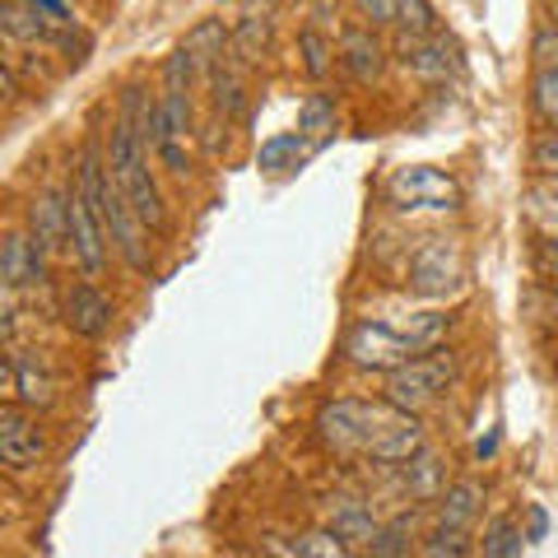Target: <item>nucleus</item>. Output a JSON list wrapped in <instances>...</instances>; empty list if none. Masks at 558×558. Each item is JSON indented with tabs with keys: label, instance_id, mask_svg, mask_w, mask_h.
Wrapping results in <instances>:
<instances>
[{
	"label": "nucleus",
	"instance_id": "obj_37",
	"mask_svg": "<svg viewBox=\"0 0 558 558\" xmlns=\"http://www.w3.org/2000/svg\"><path fill=\"white\" fill-rule=\"evenodd\" d=\"M545 531H549V517H545V508H531V526H526V539H545Z\"/></svg>",
	"mask_w": 558,
	"mask_h": 558
},
{
	"label": "nucleus",
	"instance_id": "obj_9",
	"mask_svg": "<svg viewBox=\"0 0 558 558\" xmlns=\"http://www.w3.org/2000/svg\"><path fill=\"white\" fill-rule=\"evenodd\" d=\"M396 65L418 84H447L461 75V47L447 33H428V38L396 33Z\"/></svg>",
	"mask_w": 558,
	"mask_h": 558
},
{
	"label": "nucleus",
	"instance_id": "obj_2",
	"mask_svg": "<svg viewBox=\"0 0 558 558\" xmlns=\"http://www.w3.org/2000/svg\"><path fill=\"white\" fill-rule=\"evenodd\" d=\"M457 377H461V354L457 349H447V344H438V349H428V354L400 363L396 373L381 377V400H391L396 410L424 414V410L438 405V400L451 396Z\"/></svg>",
	"mask_w": 558,
	"mask_h": 558
},
{
	"label": "nucleus",
	"instance_id": "obj_13",
	"mask_svg": "<svg viewBox=\"0 0 558 558\" xmlns=\"http://www.w3.org/2000/svg\"><path fill=\"white\" fill-rule=\"evenodd\" d=\"M108 233H112V252L126 260L135 275H149V270H154L149 229H145V219H140L135 209H131L126 191H121L117 182H112V191H108Z\"/></svg>",
	"mask_w": 558,
	"mask_h": 558
},
{
	"label": "nucleus",
	"instance_id": "obj_5",
	"mask_svg": "<svg viewBox=\"0 0 558 558\" xmlns=\"http://www.w3.org/2000/svg\"><path fill=\"white\" fill-rule=\"evenodd\" d=\"M405 284L418 293V299H457L465 289V256L451 238H424L405 260Z\"/></svg>",
	"mask_w": 558,
	"mask_h": 558
},
{
	"label": "nucleus",
	"instance_id": "obj_16",
	"mask_svg": "<svg viewBox=\"0 0 558 558\" xmlns=\"http://www.w3.org/2000/svg\"><path fill=\"white\" fill-rule=\"evenodd\" d=\"M391 475H396V494L405 498L410 508H433V502L442 498V488H447V465H442V457L433 447L414 451V457L405 465H396Z\"/></svg>",
	"mask_w": 558,
	"mask_h": 558
},
{
	"label": "nucleus",
	"instance_id": "obj_26",
	"mask_svg": "<svg viewBox=\"0 0 558 558\" xmlns=\"http://www.w3.org/2000/svg\"><path fill=\"white\" fill-rule=\"evenodd\" d=\"M480 549H484V558H517L521 549H526V531H521V521L517 517H494L484 526V539H480Z\"/></svg>",
	"mask_w": 558,
	"mask_h": 558
},
{
	"label": "nucleus",
	"instance_id": "obj_20",
	"mask_svg": "<svg viewBox=\"0 0 558 558\" xmlns=\"http://www.w3.org/2000/svg\"><path fill=\"white\" fill-rule=\"evenodd\" d=\"M205 84H209L215 117H223V121H242V117H247V70H242L238 61H223Z\"/></svg>",
	"mask_w": 558,
	"mask_h": 558
},
{
	"label": "nucleus",
	"instance_id": "obj_18",
	"mask_svg": "<svg viewBox=\"0 0 558 558\" xmlns=\"http://www.w3.org/2000/svg\"><path fill=\"white\" fill-rule=\"evenodd\" d=\"M433 512H438V521L433 526H447V531H475V521L484 512V484L480 480H451L442 488V498L433 502Z\"/></svg>",
	"mask_w": 558,
	"mask_h": 558
},
{
	"label": "nucleus",
	"instance_id": "obj_30",
	"mask_svg": "<svg viewBox=\"0 0 558 558\" xmlns=\"http://www.w3.org/2000/svg\"><path fill=\"white\" fill-rule=\"evenodd\" d=\"M531 102H535V112H539V117L558 126V65H549V70H539V75H535V84H531Z\"/></svg>",
	"mask_w": 558,
	"mask_h": 558
},
{
	"label": "nucleus",
	"instance_id": "obj_22",
	"mask_svg": "<svg viewBox=\"0 0 558 558\" xmlns=\"http://www.w3.org/2000/svg\"><path fill=\"white\" fill-rule=\"evenodd\" d=\"M317 149V140L303 135V131H279L270 140H260V149H256V168L260 172H293V168H303V159Z\"/></svg>",
	"mask_w": 558,
	"mask_h": 558
},
{
	"label": "nucleus",
	"instance_id": "obj_3",
	"mask_svg": "<svg viewBox=\"0 0 558 558\" xmlns=\"http://www.w3.org/2000/svg\"><path fill=\"white\" fill-rule=\"evenodd\" d=\"M381 410H387V400H381V396L377 400L336 396V400H326V405L317 410V418H312V433H317V442L330 451V457L363 461V447H368Z\"/></svg>",
	"mask_w": 558,
	"mask_h": 558
},
{
	"label": "nucleus",
	"instance_id": "obj_29",
	"mask_svg": "<svg viewBox=\"0 0 558 558\" xmlns=\"http://www.w3.org/2000/svg\"><path fill=\"white\" fill-rule=\"evenodd\" d=\"M470 549V535L465 531H447V526H433L428 535H424V545H418V554L424 558H465Z\"/></svg>",
	"mask_w": 558,
	"mask_h": 558
},
{
	"label": "nucleus",
	"instance_id": "obj_34",
	"mask_svg": "<svg viewBox=\"0 0 558 558\" xmlns=\"http://www.w3.org/2000/svg\"><path fill=\"white\" fill-rule=\"evenodd\" d=\"M535 61H539V70H549V65H558V28L549 24V28H539L535 33Z\"/></svg>",
	"mask_w": 558,
	"mask_h": 558
},
{
	"label": "nucleus",
	"instance_id": "obj_28",
	"mask_svg": "<svg viewBox=\"0 0 558 558\" xmlns=\"http://www.w3.org/2000/svg\"><path fill=\"white\" fill-rule=\"evenodd\" d=\"M349 554H354V545L340 539L330 526H317V531L299 535V558H349Z\"/></svg>",
	"mask_w": 558,
	"mask_h": 558
},
{
	"label": "nucleus",
	"instance_id": "obj_19",
	"mask_svg": "<svg viewBox=\"0 0 558 558\" xmlns=\"http://www.w3.org/2000/svg\"><path fill=\"white\" fill-rule=\"evenodd\" d=\"M270 5L266 10H247L242 20L233 24V38H229V61H238L242 70H256L266 61L270 38H275V20H270Z\"/></svg>",
	"mask_w": 558,
	"mask_h": 558
},
{
	"label": "nucleus",
	"instance_id": "obj_35",
	"mask_svg": "<svg viewBox=\"0 0 558 558\" xmlns=\"http://www.w3.org/2000/svg\"><path fill=\"white\" fill-rule=\"evenodd\" d=\"M28 5L38 10L43 20H51V24H57V28H75V10H70L65 0H28Z\"/></svg>",
	"mask_w": 558,
	"mask_h": 558
},
{
	"label": "nucleus",
	"instance_id": "obj_31",
	"mask_svg": "<svg viewBox=\"0 0 558 558\" xmlns=\"http://www.w3.org/2000/svg\"><path fill=\"white\" fill-rule=\"evenodd\" d=\"M359 5V20L373 24V28H396V14H400V0H354Z\"/></svg>",
	"mask_w": 558,
	"mask_h": 558
},
{
	"label": "nucleus",
	"instance_id": "obj_36",
	"mask_svg": "<svg viewBox=\"0 0 558 558\" xmlns=\"http://www.w3.org/2000/svg\"><path fill=\"white\" fill-rule=\"evenodd\" d=\"M539 266H545L549 279H558V233H549L545 242H539Z\"/></svg>",
	"mask_w": 558,
	"mask_h": 558
},
{
	"label": "nucleus",
	"instance_id": "obj_39",
	"mask_svg": "<svg viewBox=\"0 0 558 558\" xmlns=\"http://www.w3.org/2000/svg\"><path fill=\"white\" fill-rule=\"evenodd\" d=\"M554 303H558V279H554Z\"/></svg>",
	"mask_w": 558,
	"mask_h": 558
},
{
	"label": "nucleus",
	"instance_id": "obj_38",
	"mask_svg": "<svg viewBox=\"0 0 558 558\" xmlns=\"http://www.w3.org/2000/svg\"><path fill=\"white\" fill-rule=\"evenodd\" d=\"M554 28H558V0H554Z\"/></svg>",
	"mask_w": 558,
	"mask_h": 558
},
{
	"label": "nucleus",
	"instance_id": "obj_21",
	"mask_svg": "<svg viewBox=\"0 0 558 558\" xmlns=\"http://www.w3.org/2000/svg\"><path fill=\"white\" fill-rule=\"evenodd\" d=\"M229 38H233V28H223V20H201V24L182 38V47H186L191 57H196V65H201V80H209L223 61H229Z\"/></svg>",
	"mask_w": 558,
	"mask_h": 558
},
{
	"label": "nucleus",
	"instance_id": "obj_8",
	"mask_svg": "<svg viewBox=\"0 0 558 558\" xmlns=\"http://www.w3.org/2000/svg\"><path fill=\"white\" fill-rule=\"evenodd\" d=\"M70 260L89 279H102V270H108V260H112L108 223L98 219V209L75 186V178H70Z\"/></svg>",
	"mask_w": 558,
	"mask_h": 558
},
{
	"label": "nucleus",
	"instance_id": "obj_17",
	"mask_svg": "<svg viewBox=\"0 0 558 558\" xmlns=\"http://www.w3.org/2000/svg\"><path fill=\"white\" fill-rule=\"evenodd\" d=\"M322 526H330L340 539H349L354 549H368L381 521H377V512H373L363 498H354V494H336V498H326V502H322Z\"/></svg>",
	"mask_w": 558,
	"mask_h": 558
},
{
	"label": "nucleus",
	"instance_id": "obj_11",
	"mask_svg": "<svg viewBox=\"0 0 558 558\" xmlns=\"http://www.w3.org/2000/svg\"><path fill=\"white\" fill-rule=\"evenodd\" d=\"M112 322H117V307L89 275L75 279V284L61 293V326L75 340H102L112 330Z\"/></svg>",
	"mask_w": 558,
	"mask_h": 558
},
{
	"label": "nucleus",
	"instance_id": "obj_32",
	"mask_svg": "<svg viewBox=\"0 0 558 558\" xmlns=\"http://www.w3.org/2000/svg\"><path fill=\"white\" fill-rule=\"evenodd\" d=\"M531 163L539 168V178H558V131L535 140V145H531Z\"/></svg>",
	"mask_w": 558,
	"mask_h": 558
},
{
	"label": "nucleus",
	"instance_id": "obj_23",
	"mask_svg": "<svg viewBox=\"0 0 558 558\" xmlns=\"http://www.w3.org/2000/svg\"><path fill=\"white\" fill-rule=\"evenodd\" d=\"M299 65H303V75L312 84H322L330 75V65H336V38L317 24L299 28Z\"/></svg>",
	"mask_w": 558,
	"mask_h": 558
},
{
	"label": "nucleus",
	"instance_id": "obj_27",
	"mask_svg": "<svg viewBox=\"0 0 558 558\" xmlns=\"http://www.w3.org/2000/svg\"><path fill=\"white\" fill-rule=\"evenodd\" d=\"M396 33H410V38H428V33H442V20H438V10H433V0H400Z\"/></svg>",
	"mask_w": 558,
	"mask_h": 558
},
{
	"label": "nucleus",
	"instance_id": "obj_7",
	"mask_svg": "<svg viewBox=\"0 0 558 558\" xmlns=\"http://www.w3.org/2000/svg\"><path fill=\"white\" fill-rule=\"evenodd\" d=\"M424 447H428V438H424V424H418V414L396 410L391 400H387V410H381L368 447H363V465L396 470V465H405L414 451H424Z\"/></svg>",
	"mask_w": 558,
	"mask_h": 558
},
{
	"label": "nucleus",
	"instance_id": "obj_24",
	"mask_svg": "<svg viewBox=\"0 0 558 558\" xmlns=\"http://www.w3.org/2000/svg\"><path fill=\"white\" fill-rule=\"evenodd\" d=\"M414 539H424V535H418V526H414V508H410V512H396V517L381 521L377 535H373V545H368V554H373V558H400V554L418 549Z\"/></svg>",
	"mask_w": 558,
	"mask_h": 558
},
{
	"label": "nucleus",
	"instance_id": "obj_14",
	"mask_svg": "<svg viewBox=\"0 0 558 558\" xmlns=\"http://www.w3.org/2000/svg\"><path fill=\"white\" fill-rule=\"evenodd\" d=\"M5 387H10V400H20L28 410H51L61 391L57 377L47 373V363L20 344H5Z\"/></svg>",
	"mask_w": 558,
	"mask_h": 558
},
{
	"label": "nucleus",
	"instance_id": "obj_4",
	"mask_svg": "<svg viewBox=\"0 0 558 558\" xmlns=\"http://www.w3.org/2000/svg\"><path fill=\"white\" fill-rule=\"evenodd\" d=\"M387 201L400 215H451V209H461V182L433 163L396 168L387 182Z\"/></svg>",
	"mask_w": 558,
	"mask_h": 558
},
{
	"label": "nucleus",
	"instance_id": "obj_10",
	"mask_svg": "<svg viewBox=\"0 0 558 558\" xmlns=\"http://www.w3.org/2000/svg\"><path fill=\"white\" fill-rule=\"evenodd\" d=\"M28 238L47 256L70 252V182H43L28 201Z\"/></svg>",
	"mask_w": 558,
	"mask_h": 558
},
{
	"label": "nucleus",
	"instance_id": "obj_12",
	"mask_svg": "<svg viewBox=\"0 0 558 558\" xmlns=\"http://www.w3.org/2000/svg\"><path fill=\"white\" fill-rule=\"evenodd\" d=\"M336 61L354 84H377L381 75H387V65H391V47L381 43V28L349 24V28H340Z\"/></svg>",
	"mask_w": 558,
	"mask_h": 558
},
{
	"label": "nucleus",
	"instance_id": "obj_6",
	"mask_svg": "<svg viewBox=\"0 0 558 558\" xmlns=\"http://www.w3.org/2000/svg\"><path fill=\"white\" fill-rule=\"evenodd\" d=\"M47 461V433L38 424V410L5 400L0 410V465L5 475H33Z\"/></svg>",
	"mask_w": 558,
	"mask_h": 558
},
{
	"label": "nucleus",
	"instance_id": "obj_25",
	"mask_svg": "<svg viewBox=\"0 0 558 558\" xmlns=\"http://www.w3.org/2000/svg\"><path fill=\"white\" fill-rule=\"evenodd\" d=\"M299 131L303 135H312L322 145V140H330L340 131V112H336V98L330 94H307L303 102H299Z\"/></svg>",
	"mask_w": 558,
	"mask_h": 558
},
{
	"label": "nucleus",
	"instance_id": "obj_15",
	"mask_svg": "<svg viewBox=\"0 0 558 558\" xmlns=\"http://www.w3.org/2000/svg\"><path fill=\"white\" fill-rule=\"evenodd\" d=\"M43 284H47V252L24 229H10L5 247H0V289L24 293V289H43Z\"/></svg>",
	"mask_w": 558,
	"mask_h": 558
},
{
	"label": "nucleus",
	"instance_id": "obj_33",
	"mask_svg": "<svg viewBox=\"0 0 558 558\" xmlns=\"http://www.w3.org/2000/svg\"><path fill=\"white\" fill-rule=\"evenodd\" d=\"M531 205L539 219H558V178H545L535 191H531Z\"/></svg>",
	"mask_w": 558,
	"mask_h": 558
},
{
	"label": "nucleus",
	"instance_id": "obj_1",
	"mask_svg": "<svg viewBox=\"0 0 558 558\" xmlns=\"http://www.w3.org/2000/svg\"><path fill=\"white\" fill-rule=\"evenodd\" d=\"M451 330L447 312H405V317H381V322H359L349 326V336L340 344V354L349 368L359 373H396L400 363H410L428 349H438Z\"/></svg>",
	"mask_w": 558,
	"mask_h": 558
}]
</instances>
